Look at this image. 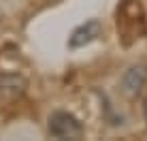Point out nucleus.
I'll list each match as a JSON object with an SVG mask.
<instances>
[{
	"instance_id": "obj_5",
	"label": "nucleus",
	"mask_w": 147,
	"mask_h": 141,
	"mask_svg": "<svg viewBox=\"0 0 147 141\" xmlns=\"http://www.w3.org/2000/svg\"><path fill=\"white\" fill-rule=\"evenodd\" d=\"M143 115H145V122H147V98H145V103H143Z\"/></svg>"
},
{
	"instance_id": "obj_6",
	"label": "nucleus",
	"mask_w": 147,
	"mask_h": 141,
	"mask_svg": "<svg viewBox=\"0 0 147 141\" xmlns=\"http://www.w3.org/2000/svg\"><path fill=\"white\" fill-rule=\"evenodd\" d=\"M49 4H58V2H62V0H47Z\"/></svg>"
},
{
	"instance_id": "obj_1",
	"label": "nucleus",
	"mask_w": 147,
	"mask_h": 141,
	"mask_svg": "<svg viewBox=\"0 0 147 141\" xmlns=\"http://www.w3.org/2000/svg\"><path fill=\"white\" fill-rule=\"evenodd\" d=\"M47 133L55 139H81L83 137V126L73 113L53 111L47 122Z\"/></svg>"
},
{
	"instance_id": "obj_3",
	"label": "nucleus",
	"mask_w": 147,
	"mask_h": 141,
	"mask_svg": "<svg viewBox=\"0 0 147 141\" xmlns=\"http://www.w3.org/2000/svg\"><path fill=\"white\" fill-rule=\"evenodd\" d=\"M147 81V64H132L124 75H121L119 88L126 96L134 98L136 94L143 90V85Z\"/></svg>"
},
{
	"instance_id": "obj_4",
	"label": "nucleus",
	"mask_w": 147,
	"mask_h": 141,
	"mask_svg": "<svg viewBox=\"0 0 147 141\" xmlns=\"http://www.w3.org/2000/svg\"><path fill=\"white\" fill-rule=\"evenodd\" d=\"M102 34V24L98 22V19H88L85 24H81L73 30V34H70L68 39V47L70 49H79V47H85V45H90L92 41Z\"/></svg>"
},
{
	"instance_id": "obj_2",
	"label": "nucleus",
	"mask_w": 147,
	"mask_h": 141,
	"mask_svg": "<svg viewBox=\"0 0 147 141\" xmlns=\"http://www.w3.org/2000/svg\"><path fill=\"white\" fill-rule=\"evenodd\" d=\"M28 90V79L19 73H0V105L13 103Z\"/></svg>"
}]
</instances>
